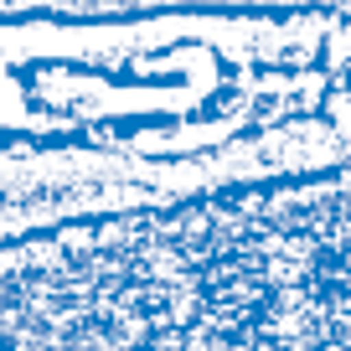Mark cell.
<instances>
[{
  "mask_svg": "<svg viewBox=\"0 0 351 351\" xmlns=\"http://www.w3.org/2000/svg\"><path fill=\"white\" fill-rule=\"evenodd\" d=\"M5 351H351V155L0 248Z\"/></svg>",
  "mask_w": 351,
  "mask_h": 351,
  "instance_id": "obj_1",
  "label": "cell"
}]
</instances>
